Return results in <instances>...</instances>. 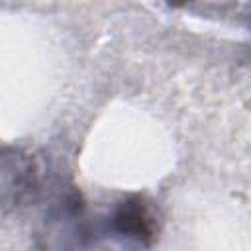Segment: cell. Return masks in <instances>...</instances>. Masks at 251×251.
Wrapping results in <instances>:
<instances>
[{
  "label": "cell",
  "instance_id": "1",
  "mask_svg": "<svg viewBox=\"0 0 251 251\" xmlns=\"http://www.w3.org/2000/svg\"><path fill=\"white\" fill-rule=\"evenodd\" d=\"M116 227L122 233H127L143 243H149L153 237V227L149 214L145 210V204L139 198L124 200L116 212Z\"/></svg>",
  "mask_w": 251,
  "mask_h": 251
}]
</instances>
